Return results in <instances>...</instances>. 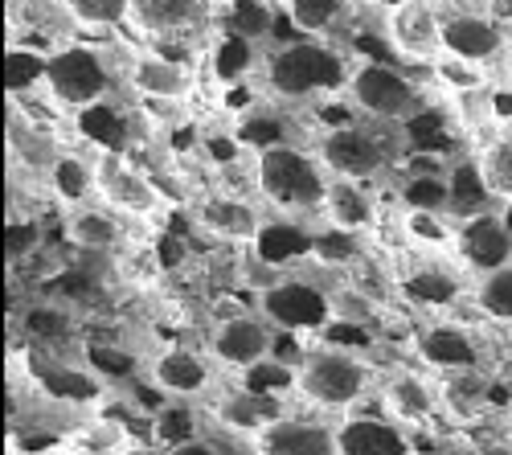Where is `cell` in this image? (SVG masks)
I'll return each mask as SVG.
<instances>
[{
    "label": "cell",
    "mask_w": 512,
    "mask_h": 455,
    "mask_svg": "<svg viewBox=\"0 0 512 455\" xmlns=\"http://www.w3.org/2000/svg\"><path fill=\"white\" fill-rule=\"evenodd\" d=\"M328 185H332V177L324 173V160L308 156L295 144H275L254 156V189L287 214L324 210Z\"/></svg>",
    "instance_id": "6da1fadb"
},
{
    "label": "cell",
    "mask_w": 512,
    "mask_h": 455,
    "mask_svg": "<svg viewBox=\"0 0 512 455\" xmlns=\"http://www.w3.org/2000/svg\"><path fill=\"white\" fill-rule=\"evenodd\" d=\"M291 386L304 402H312L320 410H349L369 394L373 374H369V365L357 353L316 349V353H308L300 365H295Z\"/></svg>",
    "instance_id": "7a4b0ae2"
},
{
    "label": "cell",
    "mask_w": 512,
    "mask_h": 455,
    "mask_svg": "<svg viewBox=\"0 0 512 455\" xmlns=\"http://www.w3.org/2000/svg\"><path fill=\"white\" fill-rule=\"evenodd\" d=\"M267 87L279 99H312L336 87H349L345 62H340L336 50L316 46V41H295V46H283L271 66H267Z\"/></svg>",
    "instance_id": "3957f363"
},
{
    "label": "cell",
    "mask_w": 512,
    "mask_h": 455,
    "mask_svg": "<svg viewBox=\"0 0 512 455\" xmlns=\"http://www.w3.org/2000/svg\"><path fill=\"white\" fill-rule=\"evenodd\" d=\"M349 99L357 103L361 115L381 119V123H406L422 111V95L418 87L394 66L381 62H365L349 74Z\"/></svg>",
    "instance_id": "277c9868"
},
{
    "label": "cell",
    "mask_w": 512,
    "mask_h": 455,
    "mask_svg": "<svg viewBox=\"0 0 512 455\" xmlns=\"http://www.w3.org/2000/svg\"><path fill=\"white\" fill-rule=\"evenodd\" d=\"M111 87V74L103 66V58L87 46H66L58 54H50L46 66V91L54 103L70 107V111H87L95 103L107 99Z\"/></svg>",
    "instance_id": "5b68a950"
},
{
    "label": "cell",
    "mask_w": 512,
    "mask_h": 455,
    "mask_svg": "<svg viewBox=\"0 0 512 455\" xmlns=\"http://www.w3.org/2000/svg\"><path fill=\"white\" fill-rule=\"evenodd\" d=\"M386 41L410 62H435L443 54V17L431 0H398L386 13Z\"/></svg>",
    "instance_id": "8992f818"
},
{
    "label": "cell",
    "mask_w": 512,
    "mask_h": 455,
    "mask_svg": "<svg viewBox=\"0 0 512 455\" xmlns=\"http://www.w3.org/2000/svg\"><path fill=\"white\" fill-rule=\"evenodd\" d=\"M275 345V328L271 320H259V316H230L222 320L218 328H213V337H209V357L213 361H222L230 369H254V365H263L267 353Z\"/></svg>",
    "instance_id": "52a82bcc"
},
{
    "label": "cell",
    "mask_w": 512,
    "mask_h": 455,
    "mask_svg": "<svg viewBox=\"0 0 512 455\" xmlns=\"http://www.w3.org/2000/svg\"><path fill=\"white\" fill-rule=\"evenodd\" d=\"M95 189H99V197L107 205H115V210H123V214L148 218V214H156V205H160L156 185L140 169H132V164L123 160V152H103L95 160Z\"/></svg>",
    "instance_id": "ba28073f"
},
{
    "label": "cell",
    "mask_w": 512,
    "mask_h": 455,
    "mask_svg": "<svg viewBox=\"0 0 512 455\" xmlns=\"http://www.w3.org/2000/svg\"><path fill=\"white\" fill-rule=\"evenodd\" d=\"M320 160L332 177L369 181L386 164V144H381L377 132H365V128H332L320 144Z\"/></svg>",
    "instance_id": "9c48e42d"
},
{
    "label": "cell",
    "mask_w": 512,
    "mask_h": 455,
    "mask_svg": "<svg viewBox=\"0 0 512 455\" xmlns=\"http://www.w3.org/2000/svg\"><path fill=\"white\" fill-rule=\"evenodd\" d=\"M459 255L463 263L472 267L476 275H488V271H500L512 263V226L504 222L500 210H488L480 218H467L459 222Z\"/></svg>",
    "instance_id": "30bf717a"
},
{
    "label": "cell",
    "mask_w": 512,
    "mask_h": 455,
    "mask_svg": "<svg viewBox=\"0 0 512 455\" xmlns=\"http://www.w3.org/2000/svg\"><path fill=\"white\" fill-rule=\"evenodd\" d=\"M259 455H340L336 427L320 419H271L254 435Z\"/></svg>",
    "instance_id": "8fae6325"
},
{
    "label": "cell",
    "mask_w": 512,
    "mask_h": 455,
    "mask_svg": "<svg viewBox=\"0 0 512 455\" xmlns=\"http://www.w3.org/2000/svg\"><path fill=\"white\" fill-rule=\"evenodd\" d=\"M504 50H508V33L484 13H455L443 21V54L488 66L504 58Z\"/></svg>",
    "instance_id": "7c38bea8"
},
{
    "label": "cell",
    "mask_w": 512,
    "mask_h": 455,
    "mask_svg": "<svg viewBox=\"0 0 512 455\" xmlns=\"http://www.w3.org/2000/svg\"><path fill=\"white\" fill-rule=\"evenodd\" d=\"M263 312L279 328H316L332 316V304L308 283H279L263 292Z\"/></svg>",
    "instance_id": "4fadbf2b"
},
{
    "label": "cell",
    "mask_w": 512,
    "mask_h": 455,
    "mask_svg": "<svg viewBox=\"0 0 512 455\" xmlns=\"http://www.w3.org/2000/svg\"><path fill=\"white\" fill-rule=\"evenodd\" d=\"M197 222L222 242H242V246H254L263 238V218L259 210L246 201V197H209L201 210H197Z\"/></svg>",
    "instance_id": "5bb4252c"
},
{
    "label": "cell",
    "mask_w": 512,
    "mask_h": 455,
    "mask_svg": "<svg viewBox=\"0 0 512 455\" xmlns=\"http://www.w3.org/2000/svg\"><path fill=\"white\" fill-rule=\"evenodd\" d=\"M418 353H422L426 365L443 369V374H463V369L480 365V345L467 337L459 324H431V328H422Z\"/></svg>",
    "instance_id": "9a60e30c"
},
{
    "label": "cell",
    "mask_w": 512,
    "mask_h": 455,
    "mask_svg": "<svg viewBox=\"0 0 512 455\" xmlns=\"http://www.w3.org/2000/svg\"><path fill=\"white\" fill-rule=\"evenodd\" d=\"M152 386L168 398H193L209 386V361L193 349H164L152 361Z\"/></svg>",
    "instance_id": "2e32d148"
},
{
    "label": "cell",
    "mask_w": 512,
    "mask_h": 455,
    "mask_svg": "<svg viewBox=\"0 0 512 455\" xmlns=\"http://www.w3.org/2000/svg\"><path fill=\"white\" fill-rule=\"evenodd\" d=\"M132 87L148 99H185L193 87V74L189 66H181L177 58H164V54H140L132 62Z\"/></svg>",
    "instance_id": "e0dca14e"
},
{
    "label": "cell",
    "mask_w": 512,
    "mask_h": 455,
    "mask_svg": "<svg viewBox=\"0 0 512 455\" xmlns=\"http://www.w3.org/2000/svg\"><path fill=\"white\" fill-rule=\"evenodd\" d=\"M398 427L402 423L386 419H349L345 427H336L340 455H406V435Z\"/></svg>",
    "instance_id": "ac0fdd59"
},
{
    "label": "cell",
    "mask_w": 512,
    "mask_h": 455,
    "mask_svg": "<svg viewBox=\"0 0 512 455\" xmlns=\"http://www.w3.org/2000/svg\"><path fill=\"white\" fill-rule=\"evenodd\" d=\"M324 214L332 222V230H365L373 222V201L365 193V181H349V177H332L328 197H324Z\"/></svg>",
    "instance_id": "d6986e66"
},
{
    "label": "cell",
    "mask_w": 512,
    "mask_h": 455,
    "mask_svg": "<svg viewBox=\"0 0 512 455\" xmlns=\"http://www.w3.org/2000/svg\"><path fill=\"white\" fill-rule=\"evenodd\" d=\"M386 406H390L394 423H426L435 410V390L414 374H402L386 386Z\"/></svg>",
    "instance_id": "ffe728a7"
},
{
    "label": "cell",
    "mask_w": 512,
    "mask_h": 455,
    "mask_svg": "<svg viewBox=\"0 0 512 455\" xmlns=\"http://www.w3.org/2000/svg\"><path fill=\"white\" fill-rule=\"evenodd\" d=\"M476 169H480L488 197L500 205V210L512 205V140L508 136H500L476 152Z\"/></svg>",
    "instance_id": "44dd1931"
},
{
    "label": "cell",
    "mask_w": 512,
    "mask_h": 455,
    "mask_svg": "<svg viewBox=\"0 0 512 455\" xmlns=\"http://www.w3.org/2000/svg\"><path fill=\"white\" fill-rule=\"evenodd\" d=\"M66 234L74 246H82V251H115V246L123 242V230L119 222L107 214V210H74L70 222H66Z\"/></svg>",
    "instance_id": "7402d4cb"
},
{
    "label": "cell",
    "mask_w": 512,
    "mask_h": 455,
    "mask_svg": "<svg viewBox=\"0 0 512 455\" xmlns=\"http://www.w3.org/2000/svg\"><path fill=\"white\" fill-rule=\"evenodd\" d=\"M447 185H451V214H455L459 222L480 218V214H488L492 205H496V201L488 197L484 181H480L476 160H472V164H455L451 177H447Z\"/></svg>",
    "instance_id": "603a6c76"
},
{
    "label": "cell",
    "mask_w": 512,
    "mask_h": 455,
    "mask_svg": "<svg viewBox=\"0 0 512 455\" xmlns=\"http://www.w3.org/2000/svg\"><path fill=\"white\" fill-rule=\"evenodd\" d=\"M78 128L91 144H99V152H123L127 148V119L103 99L87 111H78Z\"/></svg>",
    "instance_id": "cb8c5ba5"
},
{
    "label": "cell",
    "mask_w": 512,
    "mask_h": 455,
    "mask_svg": "<svg viewBox=\"0 0 512 455\" xmlns=\"http://www.w3.org/2000/svg\"><path fill=\"white\" fill-rule=\"evenodd\" d=\"M402 292L418 308H447L459 296V279L451 271H443V267H422V271L402 279Z\"/></svg>",
    "instance_id": "d4e9b609"
},
{
    "label": "cell",
    "mask_w": 512,
    "mask_h": 455,
    "mask_svg": "<svg viewBox=\"0 0 512 455\" xmlns=\"http://www.w3.org/2000/svg\"><path fill=\"white\" fill-rule=\"evenodd\" d=\"M201 0H136L132 17L148 29V33H173L185 29L189 21H197Z\"/></svg>",
    "instance_id": "484cf974"
},
{
    "label": "cell",
    "mask_w": 512,
    "mask_h": 455,
    "mask_svg": "<svg viewBox=\"0 0 512 455\" xmlns=\"http://www.w3.org/2000/svg\"><path fill=\"white\" fill-rule=\"evenodd\" d=\"M46 66H50V54L29 50V46H13L9 58H5V87H9V95L25 99L37 87H46Z\"/></svg>",
    "instance_id": "4316f807"
},
{
    "label": "cell",
    "mask_w": 512,
    "mask_h": 455,
    "mask_svg": "<svg viewBox=\"0 0 512 455\" xmlns=\"http://www.w3.org/2000/svg\"><path fill=\"white\" fill-rule=\"evenodd\" d=\"M431 66H435V78L443 82L447 91H455V95H480L488 87V70L480 62H467V58H455V54H439Z\"/></svg>",
    "instance_id": "83f0119b"
},
{
    "label": "cell",
    "mask_w": 512,
    "mask_h": 455,
    "mask_svg": "<svg viewBox=\"0 0 512 455\" xmlns=\"http://www.w3.org/2000/svg\"><path fill=\"white\" fill-rule=\"evenodd\" d=\"M406 210H426V214H451V185L447 177H435V173H422V177H410L406 181Z\"/></svg>",
    "instance_id": "f1b7e54d"
},
{
    "label": "cell",
    "mask_w": 512,
    "mask_h": 455,
    "mask_svg": "<svg viewBox=\"0 0 512 455\" xmlns=\"http://www.w3.org/2000/svg\"><path fill=\"white\" fill-rule=\"evenodd\" d=\"M476 304L492 316V320H508L512 324V263L500 271L480 275L476 283Z\"/></svg>",
    "instance_id": "f546056e"
},
{
    "label": "cell",
    "mask_w": 512,
    "mask_h": 455,
    "mask_svg": "<svg viewBox=\"0 0 512 455\" xmlns=\"http://www.w3.org/2000/svg\"><path fill=\"white\" fill-rule=\"evenodd\" d=\"M50 185L66 197V201H87L95 189V164H82L78 156H62L50 173Z\"/></svg>",
    "instance_id": "4dcf8cb0"
},
{
    "label": "cell",
    "mask_w": 512,
    "mask_h": 455,
    "mask_svg": "<svg viewBox=\"0 0 512 455\" xmlns=\"http://www.w3.org/2000/svg\"><path fill=\"white\" fill-rule=\"evenodd\" d=\"M13 148H17L21 164H33V169H41L46 177L54 173V164L62 160L58 144L46 136V128H37V123H29V128H21V132H13Z\"/></svg>",
    "instance_id": "1f68e13d"
},
{
    "label": "cell",
    "mask_w": 512,
    "mask_h": 455,
    "mask_svg": "<svg viewBox=\"0 0 512 455\" xmlns=\"http://www.w3.org/2000/svg\"><path fill=\"white\" fill-rule=\"evenodd\" d=\"M451 214H426V210H406V234L426 246V251H443V246H451V238L459 234L451 222Z\"/></svg>",
    "instance_id": "d6a6232c"
},
{
    "label": "cell",
    "mask_w": 512,
    "mask_h": 455,
    "mask_svg": "<svg viewBox=\"0 0 512 455\" xmlns=\"http://www.w3.org/2000/svg\"><path fill=\"white\" fill-rule=\"evenodd\" d=\"M62 5L78 25H119L123 17H132L136 0H62Z\"/></svg>",
    "instance_id": "836d02e7"
},
{
    "label": "cell",
    "mask_w": 512,
    "mask_h": 455,
    "mask_svg": "<svg viewBox=\"0 0 512 455\" xmlns=\"http://www.w3.org/2000/svg\"><path fill=\"white\" fill-rule=\"evenodd\" d=\"M340 9H345V0H287L291 21L304 33H324L340 17Z\"/></svg>",
    "instance_id": "e575fe53"
},
{
    "label": "cell",
    "mask_w": 512,
    "mask_h": 455,
    "mask_svg": "<svg viewBox=\"0 0 512 455\" xmlns=\"http://www.w3.org/2000/svg\"><path fill=\"white\" fill-rule=\"evenodd\" d=\"M271 17L275 13L263 5V0H234L230 5V37H242V41L263 37L271 29Z\"/></svg>",
    "instance_id": "d590c367"
},
{
    "label": "cell",
    "mask_w": 512,
    "mask_h": 455,
    "mask_svg": "<svg viewBox=\"0 0 512 455\" xmlns=\"http://www.w3.org/2000/svg\"><path fill=\"white\" fill-rule=\"evenodd\" d=\"M46 390L62 402H95L99 398V382H91L87 374H74V369H58L46 374Z\"/></svg>",
    "instance_id": "8d00e7d4"
},
{
    "label": "cell",
    "mask_w": 512,
    "mask_h": 455,
    "mask_svg": "<svg viewBox=\"0 0 512 455\" xmlns=\"http://www.w3.org/2000/svg\"><path fill=\"white\" fill-rule=\"evenodd\" d=\"M37 246H41V226L37 222H9V230H5V255H9V263H25Z\"/></svg>",
    "instance_id": "74e56055"
},
{
    "label": "cell",
    "mask_w": 512,
    "mask_h": 455,
    "mask_svg": "<svg viewBox=\"0 0 512 455\" xmlns=\"http://www.w3.org/2000/svg\"><path fill=\"white\" fill-rule=\"evenodd\" d=\"M25 328L33 337H62L66 328H70V320H66V312H58V308H33L29 316H25Z\"/></svg>",
    "instance_id": "f35d334b"
},
{
    "label": "cell",
    "mask_w": 512,
    "mask_h": 455,
    "mask_svg": "<svg viewBox=\"0 0 512 455\" xmlns=\"http://www.w3.org/2000/svg\"><path fill=\"white\" fill-rule=\"evenodd\" d=\"M95 431H87L78 443L82 447H103V451H123L127 443H123V427L119 423H91Z\"/></svg>",
    "instance_id": "ab89813d"
},
{
    "label": "cell",
    "mask_w": 512,
    "mask_h": 455,
    "mask_svg": "<svg viewBox=\"0 0 512 455\" xmlns=\"http://www.w3.org/2000/svg\"><path fill=\"white\" fill-rule=\"evenodd\" d=\"M91 361H95V369L99 374H115V378H127L132 374V357H123V353H115V349H91Z\"/></svg>",
    "instance_id": "60d3db41"
},
{
    "label": "cell",
    "mask_w": 512,
    "mask_h": 455,
    "mask_svg": "<svg viewBox=\"0 0 512 455\" xmlns=\"http://www.w3.org/2000/svg\"><path fill=\"white\" fill-rule=\"evenodd\" d=\"M177 455H222L218 447H209L205 439H185V443H173Z\"/></svg>",
    "instance_id": "b9f144b4"
},
{
    "label": "cell",
    "mask_w": 512,
    "mask_h": 455,
    "mask_svg": "<svg viewBox=\"0 0 512 455\" xmlns=\"http://www.w3.org/2000/svg\"><path fill=\"white\" fill-rule=\"evenodd\" d=\"M123 455H177L168 443H127Z\"/></svg>",
    "instance_id": "7bdbcfd3"
},
{
    "label": "cell",
    "mask_w": 512,
    "mask_h": 455,
    "mask_svg": "<svg viewBox=\"0 0 512 455\" xmlns=\"http://www.w3.org/2000/svg\"><path fill=\"white\" fill-rule=\"evenodd\" d=\"M70 455H123V451H103V447H82V443H74Z\"/></svg>",
    "instance_id": "ee69618b"
},
{
    "label": "cell",
    "mask_w": 512,
    "mask_h": 455,
    "mask_svg": "<svg viewBox=\"0 0 512 455\" xmlns=\"http://www.w3.org/2000/svg\"><path fill=\"white\" fill-rule=\"evenodd\" d=\"M25 455H70V447H41V451H25Z\"/></svg>",
    "instance_id": "f6af8a7d"
},
{
    "label": "cell",
    "mask_w": 512,
    "mask_h": 455,
    "mask_svg": "<svg viewBox=\"0 0 512 455\" xmlns=\"http://www.w3.org/2000/svg\"><path fill=\"white\" fill-rule=\"evenodd\" d=\"M504 62H508V70H512V33H508V50H504Z\"/></svg>",
    "instance_id": "bcb514c9"
}]
</instances>
